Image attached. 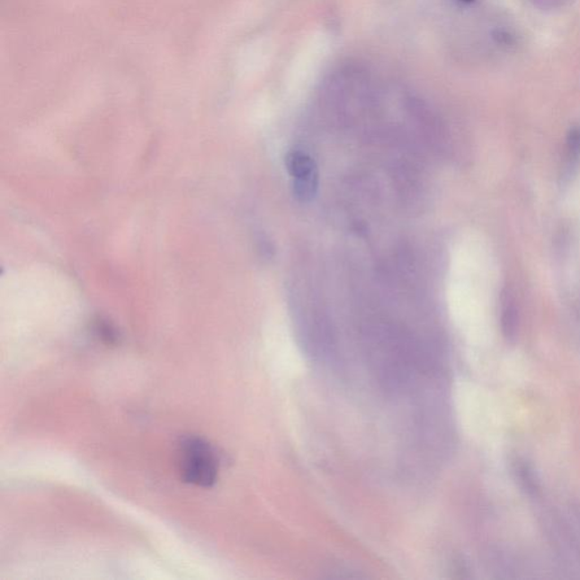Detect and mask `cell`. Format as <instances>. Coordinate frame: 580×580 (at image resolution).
Wrapping results in <instances>:
<instances>
[{"label":"cell","instance_id":"obj_2","mask_svg":"<svg viewBox=\"0 0 580 580\" xmlns=\"http://www.w3.org/2000/svg\"><path fill=\"white\" fill-rule=\"evenodd\" d=\"M285 165L287 172L293 178L307 176L317 172L316 161L303 151H290L286 156Z\"/></svg>","mask_w":580,"mask_h":580},{"label":"cell","instance_id":"obj_3","mask_svg":"<svg viewBox=\"0 0 580 580\" xmlns=\"http://www.w3.org/2000/svg\"><path fill=\"white\" fill-rule=\"evenodd\" d=\"M293 192L299 202L307 203L316 198L318 189V170L309 175L293 178Z\"/></svg>","mask_w":580,"mask_h":580},{"label":"cell","instance_id":"obj_1","mask_svg":"<svg viewBox=\"0 0 580 580\" xmlns=\"http://www.w3.org/2000/svg\"><path fill=\"white\" fill-rule=\"evenodd\" d=\"M180 473L183 481L201 487H211L217 482L219 460L215 449L198 437H184L178 444Z\"/></svg>","mask_w":580,"mask_h":580}]
</instances>
